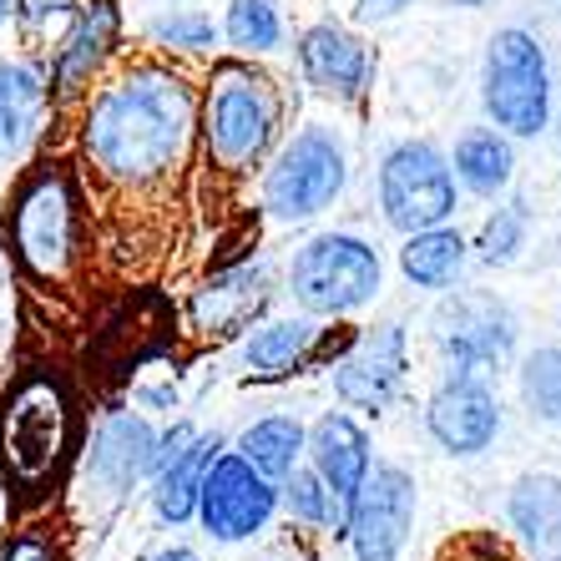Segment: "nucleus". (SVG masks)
<instances>
[{"label":"nucleus","mask_w":561,"mask_h":561,"mask_svg":"<svg viewBox=\"0 0 561 561\" xmlns=\"http://www.w3.org/2000/svg\"><path fill=\"white\" fill-rule=\"evenodd\" d=\"M193 87L183 77L142 66L96 96L81 142L106 178L157 183L168 168H178L187 131H193Z\"/></svg>","instance_id":"nucleus-1"},{"label":"nucleus","mask_w":561,"mask_h":561,"mask_svg":"<svg viewBox=\"0 0 561 561\" xmlns=\"http://www.w3.org/2000/svg\"><path fill=\"white\" fill-rule=\"evenodd\" d=\"M203 137L222 172L259 168L278 137V92L274 81L243 61L213 66V87L203 102Z\"/></svg>","instance_id":"nucleus-2"},{"label":"nucleus","mask_w":561,"mask_h":561,"mask_svg":"<svg viewBox=\"0 0 561 561\" xmlns=\"http://www.w3.org/2000/svg\"><path fill=\"white\" fill-rule=\"evenodd\" d=\"M485 112L511 137H536L551 117V71L541 41L526 31H496L485 51Z\"/></svg>","instance_id":"nucleus-3"},{"label":"nucleus","mask_w":561,"mask_h":561,"mask_svg":"<svg viewBox=\"0 0 561 561\" xmlns=\"http://www.w3.org/2000/svg\"><path fill=\"white\" fill-rule=\"evenodd\" d=\"M71 445V405L56 379H26L21 390L5 400L0 415V456L15 481H41L51 476L56 460Z\"/></svg>","instance_id":"nucleus-4"},{"label":"nucleus","mask_w":561,"mask_h":561,"mask_svg":"<svg viewBox=\"0 0 561 561\" xmlns=\"http://www.w3.org/2000/svg\"><path fill=\"white\" fill-rule=\"evenodd\" d=\"M379 253L365 238L319 233L294 259V299L309 313H350L379 294Z\"/></svg>","instance_id":"nucleus-5"},{"label":"nucleus","mask_w":561,"mask_h":561,"mask_svg":"<svg viewBox=\"0 0 561 561\" xmlns=\"http://www.w3.org/2000/svg\"><path fill=\"white\" fill-rule=\"evenodd\" d=\"M340 193H344V152L319 127L299 131L274 157L268 178H263V208L284 222H304L313 213H324Z\"/></svg>","instance_id":"nucleus-6"},{"label":"nucleus","mask_w":561,"mask_h":561,"mask_svg":"<svg viewBox=\"0 0 561 561\" xmlns=\"http://www.w3.org/2000/svg\"><path fill=\"white\" fill-rule=\"evenodd\" d=\"M379 208L400 233L440 228L456 213V178L450 162L431 142H400L379 168Z\"/></svg>","instance_id":"nucleus-7"},{"label":"nucleus","mask_w":561,"mask_h":561,"mask_svg":"<svg viewBox=\"0 0 561 561\" xmlns=\"http://www.w3.org/2000/svg\"><path fill=\"white\" fill-rule=\"evenodd\" d=\"M15 253L31 274L56 278L77 253V193L66 172H41L15 203Z\"/></svg>","instance_id":"nucleus-8"},{"label":"nucleus","mask_w":561,"mask_h":561,"mask_svg":"<svg viewBox=\"0 0 561 561\" xmlns=\"http://www.w3.org/2000/svg\"><path fill=\"white\" fill-rule=\"evenodd\" d=\"M415 526V481L400 466H369L350 501L344 536L359 561H394Z\"/></svg>","instance_id":"nucleus-9"},{"label":"nucleus","mask_w":561,"mask_h":561,"mask_svg":"<svg viewBox=\"0 0 561 561\" xmlns=\"http://www.w3.org/2000/svg\"><path fill=\"white\" fill-rule=\"evenodd\" d=\"M278 511V491L268 476L249 466L243 456H218L208 470V481L197 491V516L218 541H249L268 526Z\"/></svg>","instance_id":"nucleus-10"},{"label":"nucleus","mask_w":561,"mask_h":561,"mask_svg":"<svg viewBox=\"0 0 561 561\" xmlns=\"http://www.w3.org/2000/svg\"><path fill=\"white\" fill-rule=\"evenodd\" d=\"M405 379V329L379 324L354 340V350L334 369V390L354 410H385Z\"/></svg>","instance_id":"nucleus-11"},{"label":"nucleus","mask_w":561,"mask_h":561,"mask_svg":"<svg viewBox=\"0 0 561 561\" xmlns=\"http://www.w3.org/2000/svg\"><path fill=\"white\" fill-rule=\"evenodd\" d=\"M304 445H309V456H313V476H319L329 491V526L344 531L350 501L369 470V435L359 431L350 415H324L304 435Z\"/></svg>","instance_id":"nucleus-12"},{"label":"nucleus","mask_w":561,"mask_h":561,"mask_svg":"<svg viewBox=\"0 0 561 561\" xmlns=\"http://www.w3.org/2000/svg\"><path fill=\"white\" fill-rule=\"evenodd\" d=\"M425 420H431V435L450 450V456H481L485 445L496 440V431H501L496 394L485 390L476 375L445 379L440 390L431 394Z\"/></svg>","instance_id":"nucleus-13"},{"label":"nucleus","mask_w":561,"mask_h":561,"mask_svg":"<svg viewBox=\"0 0 561 561\" xmlns=\"http://www.w3.org/2000/svg\"><path fill=\"white\" fill-rule=\"evenodd\" d=\"M445 324V354L456 359V375H481V369L506 365L511 340H516V324L496 299H456V309L440 319Z\"/></svg>","instance_id":"nucleus-14"},{"label":"nucleus","mask_w":561,"mask_h":561,"mask_svg":"<svg viewBox=\"0 0 561 561\" xmlns=\"http://www.w3.org/2000/svg\"><path fill=\"white\" fill-rule=\"evenodd\" d=\"M299 61H304V77H309L324 96H340V102L359 96V92H365V81H369L365 41L350 36L344 26H313V31H304Z\"/></svg>","instance_id":"nucleus-15"},{"label":"nucleus","mask_w":561,"mask_h":561,"mask_svg":"<svg viewBox=\"0 0 561 561\" xmlns=\"http://www.w3.org/2000/svg\"><path fill=\"white\" fill-rule=\"evenodd\" d=\"M112 41H117V0H92V5L77 15V26L66 36L61 56H56V92L61 96L81 92V87L92 81L96 66L106 61Z\"/></svg>","instance_id":"nucleus-16"},{"label":"nucleus","mask_w":561,"mask_h":561,"mask_svg":"<svg viewBox=\"0 0 561 561\" xmlns=\"http://www.w3.org/2000/svg\"><path fill=\"white\" fill-rule=\"evenodd\" d=\"M218 450H222L218 435H193L168 466L157 470V516H162V522L183 526V522L197 516V491H203V481H208Z\"/></svg>","instance_id":"nucleus-17"},{"label":"nucleus","mask_w":561,"mask_h":561,"mask_svg":"<svg viewBox=\"0 0 561 561\" xmlns=\"http://www.w3.org/2000/svg\"><path fill=\"white\" fill-rule=\"evenodd\" d=\"M147 456H152V431L137 415H112L102 425V435H96L87 470L106 491H122V485H131L147 470Z\"/></svg>","instance_id":"nucleus-18"},{"label":"nucleus","mask_w":561,"mask_h":561,"mask_svg":"<svg viewBox=\"0 0 561 561\" xmlns=\"http://www.w3.org/2000/svg\"><path fill=\"white\" fill-rule=\"evenodd\" d=\"M511 526L526 547L561 551V476H522L511 491Z\"/></svg>","instance_id":"nucleus-19"},{"label":"nucleus","mask_w":561,"mask_h":561,"mask_svg":"<svg viewBox=\"0 0 561 561\" xmlns=\"http://www.w3.org/2000/svg\"><path fill=\"white\" fill-rule=\"evenodd\" d=\"M41 106H46V87H41L36 71H31V66L0 61V157H11L26 147Z\"/></svg>","instance_id":"nucleus-20"},{"label":"nucleus","mask_w":561,"mask_h":561,"mask_svg":"<svg viewBox=\"0 0 561 561\" xmlns=\"http://www.w3.org/2000/svg\"><path fill=\"white\" fill-rule=\"evenodd\" d=\"M259 304H263V274L259 268H238V274H222L208 288H197L193 319L203 329H213V334H228L238 319L259 313Z\"/></svg>","instance_id":"nucleus-21"},{"label":"nucleus","mask_w":561,"mask_h":561,"mask_svg":"<svg viewBox=\"0 0 561 561\" xmlns=\"http://www.w3.org/2000/svg\"><path fill=\"white\" fill-rule=\"evenodd\" d=\"M456 172L470 193L496 197V193H506L511 172H516V152H511V142L501 131L476 127V131H466L456 147Z\"/></svg>","instance_id":"nucleus-22"},{"label":"nucleus","mask_w":561,"mask_h":561,"mask_svg":"<svg viewBox=\"0 0 561 561\" xmlns=\"http://www.w3.org/2000/svg\"><path fill=\"white\" fill-rule=\"evenodd\" d=\"M460 263H466V243H460V233H450L445 222L440 228L410 233L405 249H400V268H405V278L420 288H445L460 274Z\"/></svg>","instance_id":"nucleus-23"},{"label":"nucleus","mask_w":561,"mask_h":561,"mask_svg":"<svg viewBox=\"0 0 561 561\" xmlns=\"http://www.w3.org/2000/svg\"><path fill=\"white\" fill-rule=\"evenodd\" d=\"M299 450H304V425L288 415L259 420V425H249L243 440H238V456L249 460L259 476H268V481H284L288 470L299 466Z\"/></svg>","instance_id":"nucleus-24"},{"label":"nucleus","mask_w":561,"mask_h":561,"mask_svg":"<svg viewBox=\"0 0 561 561\" xmlns=\"http://www.w3.org/2000/svg\"><path fill=\"white\" fill-rule=\"evenodd\" d=\"M313 344V329L299 319H284V324H263L249 344H243V359H249L253 375H288L299 365Z\"/></svg>","instance_id":"nucleus-25"},{"label":"nucleus","mask_w":561,"mask_h":561,"mask_svg":"<svg viewBox=\"0 0 561 561\" xmlns=\"http://www.w3.org/2000/svg\"><path fill=\"white\" fill-rule=\"evenodd\" d=\"M222 31H228V41H233L238 51H274L278 41H284L274 0H233Z\"/></svg>","instance_id":"nucleus-26"},{"label":"nucleus","mask_w":561,"mask_h":561,"mask_svg":"<svg viewBox=\"0 0 561 561\" xmlns=\"http://www.w3.org/2000/svg\"><path fill=\"white\" fill-rule=\"evenodd\" d=\"M522 394L536 420L561 425V350H536L522 365Z\"/></svg>","instance_id":"nucleus-27"},{"label":"nucleus","mask_w":561,"mask_h":561,"mask_svg":"<svg viewBox=\"0 0 561 561\" xmlns=\"http://www.w3.org/2000/svg\"><path fill=\"white\" fill-rule=\"evenodd\" d=\"M284 506H288V516H299V522H309V526H329V491L313 470H299V466L288 470Z\"/></svg>","instance_id":"nucleus-28"},{"label":"nucleus","mask_w":561,"mask_h":561,"mask_svg":"<svg viewBox=\"0 0 561 561\" xmlns=\"http://www.w3.org/2000/svg\"><path fill=\"white\" fill-rule=\"evenodd\" d=\"M522 233H526V218H522V208L511 203V208H501L496 218L485 222L481 259L485 263H511V259H516V249H522Z\"/></svg>","instance_id":"nucleus-29"},{"label":"nucleus","mask_w":561,"mask_h":561,"mask_svg":"<svg viewBox=\"0 0 561 561\" xmlns=\"http://www.w3.org/2000/svg\"><path fill=\"white\" fill-rule=\"evenodd\" d=\"M152 36L168 46H183V51H203V46H213V21L203 11H178L152 21Z\"/></svg>","instance_id":"nucleus-30"},{"label":"nucleus","mask_w":561,"mask_h":561,"mask_svg":"<svg viewBox=\"0 0 561 561\" xmlns=\"http://www.w3.org/2000/svg\"><path fill=\"white\" fill-rule=\"evenodd\" d=\"M440 561H511V551H506V541H496L491 531H470V536H460V541H450Z\"/></svg>","instance_id":"nucleus-31"},{"label":"nucleus","mask_w":561,"mask_h":561,"mask_svg":"<svg viewBox=\"0 0 561 561\" xmlns=\"http://www.w3.org/2000/svg\"><path fill=\"white\" fill-rule=\"evenodd\" d=\"M187 440H193V431H187V425H172V431L162 435V440H152V456H147V470H162L172 456H178V450H183Z\"/></svg>","instance_id":"nucleus-32"},{"label":"nucleus","mask_w":561,"mask_h":561,"mask_svg":"<svg viewBox=\"0 0 561 561\" xmlns=\"http://www.w3.org/2000/svg\"><path fill=\"white\" fill-rule=\"evenodd\" d=\"M0 561H56L51 541H41V536H15L11 547L0 551Z\"/></svg>","instance_id":"nucleus-33"},{"label":"nucleus","mask_w":561,"mask_h":561,"mask_svg":"<svg viewBox=\"0 0 561 561\" xmlns=\"http://www.w3.org/2000/svg\"><path fill=\"white\" fill-rule=\"evenodd\" d=\"M71 0H26L21 11H26V21H46V15H56V11H66Z\"/></svg>","instance_id":"nucleus-34"},{"label":"nucleus","mask_w":561,"mask_h":561,"mask_svg":"<svg viewBox=\"0 0 561 561\" xmlns=\"http://www.w3.org/2000/svg\"><path fill=\"white\" fill-rule=\"evenodd\" d=\"M405 0H359V21H375V15H390L400 11Z\"/></svg>","instance_id":"nucleus-35"},{"label":"nucleus","mask_w":561,"mask_h":561,"mask_svg":"<svg viewBox=\"0 0 561 561\" xmlns=\"http://www.w3.org/2000/svg\"><path fill=\"white\" fill-rule=\"evenodd\" d=\"M152 561H203V557H197L193 547H168V551H157Z\"/></svg>","instance_id":"nucleus-36"},{"label":"nucleus","mask_w":561,"mask_h":561,"mask_svg":"<svg viewBox=\"0 0 561 561\" xmlns=\"http://www.w3.org/2000/svg\"><path fill=\"white\" fill-rule=\"evenodd\" d=\"M450 5H485V0H450Z\"/></svg>","instance_id":"nucleus-37"},{"label":"nucleus","mask_w":561,"mask_h":561,"mask_svg":"<svg viewBox=\"0 0 561 561\" xmlns=\"http://www.w3.org/2000/svg\"><path fill=\"white\" fill-rule=\"evenodd\" d=\"M5 11H11V0H0V21H5Z\"/></svg>","instance_id":"nucleus-38"},{"label":"nucleus","mask_w":561,"mask_h":561,"mask_svg":"<svg viewBox=\"0 0 561 561\" xmlns=\"http://www.w3.org/2000/svg\"><path fill=\"white\" fill-rule=\"evenodd\" d=\"M547 561H561V551H557V557H547Z\"/></svg>","instance_id":"nucleus-39"}]
</instances>
